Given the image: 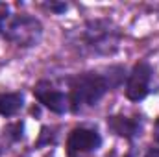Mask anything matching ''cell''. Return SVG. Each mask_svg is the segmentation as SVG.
Returning <instances> with one entry per match:
<instances>
[{"label":"cell","instance_id":"1","mask_svg":"<svg viewBox=\"0 0 159 157\" xmlns=\"http://www.w3.org/2000/svg\"><path fill=\"white\" fill-rule=\"evenodd\" d=\"M70 41L81 52L96 54V56H109L119 50L120 32L119 28L107 19L87 20L70 34Z\"/></svg>","mask_w":159,"mask_h":157},{"label":"cell","instance_id":"2","mask_svg":"<svg viewBox=\"0 0 159 157\" xmlns=\"http://www.w3.org/2000/svg\"><path fill=\"white\" fill-rule=\"evenodd\" d=\"M117 69H109L107 74L100 72H85L80 74L70 81V94H69V104L74 113H80L87 107L96 105L102 96L115 85H119V79L115 78Z\"/></svg>","mask_w":159,"mask_h":157},{"label":"cell","instance_id":"3","mask_svg":"<svg viewBox=\"0 0 159 157\" xmlns=\"http://www.w3.org/2000/svg\"><path fill=\"white\" fill-rule=\"evenodd\" d=\"M6 39L19 44V46H34L43 35V26L37 19L28 15H17L11 19L4 28Z\"/></svg>","mask_w":159,"mask_h":157},{"label":"cell","instance_id":"4","mask_svg":"<svg viewBox=\"0 0 159 157\" xmlns=\"http://www.w3.org/2000/svg\"><path fill=\"white\" fill-rule=\"evenodd\" d=\"M102 144V137L89 128H76L67 141L69 155L70 157H83L94 150H98Z\"/></svg>","mask_w":159,"mask_h":157},{"label":"cell","instance_id":"5","mask_svg":"<svg viewBox=\"0 0 159 157\" xmlns=\"http://www.w3.org/2000/svg\"><path fill=\"white\" fill-rule=\"evenodd\" d=\"M150 79H152V67L146 61L137 63L126 83V96L131 102L144 100L150 91Z\"/></svg>","mask_w":159,"mask_h":157},{"label":"cell","instance_id":"6","mask_svg":"<svg viewBox=\"0 0 159 157\" xmlns=\"http://www.w3.org/2000/svg\"><path fill=\"white\" fill-rule=\"evenodd\" d=\"M34 94H35V98L39 100L41 104H43L46 109H50L52 113L63 115V113L70 107L69 96H67L63 91L56 89L50 81H39V83L35 85V89H34Z\"/></svg>","mask_w":159,"mask_h":157},{"label":"cell","instance_id":"7","mask_svg":"<svg viewBox=\"0 0 159 157\" xmlns=\"http://www.w3.org/2000/svg\"><path fill=\"white\" fill-rule=\"evenodd\" d=\"M107 126L120 137H126V139H133L139 131H141V124L139 120H133V118L128 117H111L107 118Z\"/></svg>","mask_w":159,"mask_h":157},{"label":"cell","instance_id":"8","mask_svg":"<svg viewBox=\"0 0 159 157\" xmlns=\"http://www.w3.org/2000/svg\"><path fill=\"white\" fill-rule=\"evenodd\" d=\"M22 109V94L20 92H2L0 94V115L13 117Z\"/></svg>","mask_w":159,"mask_h":157},{"label":"cell","instance_id":"9","mask_svg":"<svg viewBox=\"0 0 159 157\" xmlns=\"http://www.w3.org/2000/svg\"><path fill=\"white\" fill-rule=\"evenodd\" d=\"M7 11H9L7 4L0 2V34H2V32H4V28H6V20H7Z\"/></svg>","mask_w":159,"mask_h":157},{"label":"cell","instance_id":"10","mask_svg":"<svg viewBox=\"0 0 159 157\" xmlns=\"http://www.w3.org/2000/svg\"><path fill=\"white\" fill-rule=\"evenodd\" d=\"M154 137H156V141L159 142V118H157V122H156V129H154Z\"/></svg>","mask_w":159,"mask_h":157},{"label":"cell","instance_id":"11","mask_svg":"<svg viewBox=\"0 0 159 157\" xmlns=\"http://www.w3.org/2000/svg\"><path fill=\"white\" fill-rule=\"evenodd\" d=\"M146 157H159V150H152V152H148V155Z\"/></svg>","mask_w":159,"mask_h":157},{"label":"cell","instance_id":"12","mask_svg":"<svg viewBox=\"0 0 159 157\" xmlns=\"http://www.w3.org/2000/svg\"><path fill=\"white\" fill-rule=\"evenodd\" d=\"M111 157H115V155H111Z\"/></svg>","mask_w":159,"mask_h":157}]
</instances>
